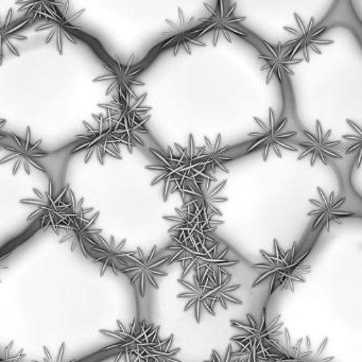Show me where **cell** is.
Here are the masks:
<instances>
[{"label": "cell", "mask_w": 362, "mask_h": 362, "mask_svg": "<svg viewBox=\"0 0 362 362\" xmlns=\"http://www.w3.org/2000/svg\"><path fill=\"white\" fill-rule=\"evenodd\" d=\"M296 27H284V30L293 37V39L286 42V46L289 47L288 58L293 59L298 54H303V60L309 62L310 54H321L320 46L329 45L332 41L321 39L322 33L327 27H315V20L311 18L308 24H305L303 18L298 13H294Z\"/></svg>", "instance_id": "cell-6"}, {"label": "cell", "mask_w": 362, "mask_h": 362, "mask_svg": "<svg viewBox=\"0 0 362 362\" xmlns=\"http://www.w3.org/2000/svg\"><path fill=\"white\" fill-rule=\"evenodd\" d=\"M254 120L259 124L260 128L262 129V132L250 133L249 136L254 137L255 139L247 144L243 154L251 153V152L256 151L257 149H264L262 158H264V162H267L270 149L274 150L275 154H277L279 158L283 156L281 151H279V147L283 148V149L289 150V151H298L296 147H292V146L284 143L285 139L296 136V132L281 133L284 127L287 124V118H283L281 122H276L274 112H273L272 109H270L269 126H267L264 122L258 119L257 117H254Z\"/></svg>", "instance_id": "cell-9"}, {"label": "cell", "mask_w": 362, "mask_h": 362, "mask_svg": "<svg viewBox=\"0 0 362 362\" xmlns=\"http://www.w3.org/2000/svg\"><path fill=\"white\" fill-rule=\"evenodd\" d=\"M94 122H83L86 132L77 135V143L75 148L71 150V154L86 153V164L90 162V158L96 156L101 165H105V158L112 156L115 158H122L119 145L116 137L114 136L113 122L109 117L98 114L93 115Z\"/></svg>", "instance_id": "cell-2"}, {"label": "cell", "mask_w": 362, "mask_h": 362, "mask_svg": "<svg viewBox=\"0 0 362 362\" xmlns=\"http://www.w3.org/2000/svg\"><path fill=\"white\" fill-rule=\"evenodd\" d=\"M177 18H179V24L173 22V21L166 20L167 24L175 30V33L164 42L162 46H160V47L158 46V52H162L163 49H166V48L173 47L175 48V54H179L181 50H184V52L190 54H192L190 46H205V44L199 41L201 37V31L203 29L202 23H201V26L194 27V29L184 28L186 20L185 16H184L181 9L177 10Z\"/></svg>", "instance_id": "cell-15"}, {"label": "cell", "mask_w": 362, "mask_h": 362, "mask_svg": "<svg viewBox=\"0 0 362 362\" xmlns=\"http://www.w3.org/2000/svg\"><path fill=\"white\" fill-rule=\"evenodd\" d=\"M204 141L206 146L202 147V151H201L200 158H199L201 164L213 175H216L218 168L221 169L224 173H230V171L224 167V164L230 162V160H236V158H228L224 154L230 148L221 147V135H218L214 145L207 137H204Z\"/></svg>", "instance_id": "cell-18"}, {"label": "cell", "mask_w": 362, "mask_h": 362, "mask_svg": "<svg viewBox=\"0 0 362 362\" xmlns=\"http://www.w3.org/2000/svg\"><path fill=\"white\" fill-rule=\"evenodd\" d=\"M71 196V207L66 216V221L62 230H65L64 236L59 240V243H69L71 251L79 249L84 257L92 259L90 247L97 243L96 236L101 234L103 230L96 228V222L100 216V211H96L95 215L88 217V214L93 213L94 209H86L83 206L84 199L78 200L75 194L69 189Z\"/></svg>", "instance_id": "cell-1"}, {"label": "cell", "mask_w": 362, "mask_h": 362, "mask_svg": "<svg viewBox=\"0 0 362 362\" xmlns=\"http://www.w3.org/2000/svg\"><path fill=\"white\" fill-rule=\"evenodd\" d=\"M69 189H71V185L67 184L62 192L56 194L54 192L52 181H49V185L46 192L33 188L35 198L22 199L20 201L21 204L35 206V211L27 218V221L39 220L41 222V228L44 230L52 228V230L59 234L66 221L67 213L71 207V199L66 200V194Z\"/></svg>", "instance_id": "cell-3"}, {"label": "cell", "mask_w": 362, "mask_h": 362, "mask_svg": "<svg viewBox=\"0 0 362 362\" xmlns=\"http://www.w3.org/2000/svg\"><path fill=\"white\" fill-rule=\"evenodd\" d=\"M315 129H317L315 135L309 132V131H303V133H304L305 136L308 139V141H305V143H300V146L305 148V151L304 153L300 154L298 160H303V158L311 154L313 158H311L310 166H313L317 158H321L322 163H323L324 165H327L326 156H332V158H342L340 154L337 153V152L332 150L334 147H337V146L341 145L340 141H329L332 131L328 130L327 132L324 133L321 122H320L319 120L317 122Z\"/></svg>", "instance_id": "cell-14"}, {"label": "cell", "mask_w": 362, "mask_h": 362, "mask_svg": "<svg viewBox=\"0 0 362 362\" xmlns=\"http://www.w3.org/2000/svg\"><path fill=\"white\" fill-rule=\"evenodd\" d=\"M146 98L147 94L136 98L112 94V100L107 103H98V107L107 111V117L112 122L122 126H129L141 119V115L151 110V107L144 105Z\"/></svg>", "instance_id": "cell-12"}, {"label": "cell", "mask_w": 362, "mask_h": 362, "mask_svg": "<svg viewBox=\"0 0 362 362\" xmlns=\"http://www.w3.org/2000/svg\"><path fill=\"white\" fill-rule=\"evenodd\" d=\"M152 59L153 57H152V52H150L147 58L144 60L143 64L141 63L135 66L132 65L133 56L131 57L130 61L127 65L122 64L119 60H116L115 64L112 66H103L107 73L95 78L93 82L94 83H107V88L105 90L107 96L117 94L136 98L139 96L135 95L133 88L144 86L143 82L139 81V76Z\"/></svg>", "instance_id": "cell-5"}, {"label": "cell", "mask_w": 362, "mask_h": 362, "mask_svg": "<svg viewBox=\"0 0 362 362\" xmlns=\"http://www.w3.org/2000/svg\"><path fill=\"white\" fill-rule=\"evenodd\" d=\"M12 141L13 145H1L3 149L9 152L8 156L0 160V165H7L11 163L12 173L14 175L18 173L21 168H24L27 175H30L31 168L37 169L41 173H46V169L39 164V160L42 158H47L49 153L41 149L43 141L40 139L37 143L31 141V130L27 128L26 137L24 139L12 133Z\"/></svg>", "instance_id": "cell-7"}, {"label": "cell", "mask_w": 362, "mask_h": 362, "mask_svg": "<svg viewBox=\"0 0 362 362\" xmlns=\"http://www.w3.org/2000/svg\"><path fill=\"white\" fill-rule=\"evenodd\" d=\"M262 43L266 46L267 54H259L258 59L264 62L262 71H267V84L270 83L273 78H279L281 82L287 74L293 75L294 71L291 66L300 64L304 61L303 59L288 58L289 47L286 46L285 48L281 43H277L276 45H272L266 41H262Z\"/></svg>", "instance_id": "cell-13"}, {"label": "cell", "mask_w": 362, "mask_h": 362, "mask_svg": "<svg viewBox=\"0 0 362 362\" xmlns=\"http://www.w3.org/2000/svg\"><path fill=\"white\" fill-rule=\"evenodd\" d=\"M40 228H41V222H39L37 226H33V228H29L26 232L21 234L20 236L12 239L9 243H5L4 245H0V268H4V264L7 262L8 259L13 255L14 251H16L20 245H22L25 241L28 240Z\"/></svg>", "instance_id": "cell-20"}, {"label": "cell", "mask_w": 362, "mask_h": 362, "mask_svg": "<svg viewBox=\"0 0 362 362\" xmlns=\"http://www.w3.org/2000/svg\"><path fill=\"white\" fill-rule=\"evenodd\" d=\"M317 192H319L320 196L323 199L324 203H322L321 204V203L317 202L315 200H311V199L309 200V202L319 206V209H317V211H310V213L307 214L308 216L319 215L317 216V219H315V223H313V233L315 232V230L319 228L320 224H323V226H325L326 230H327V232H329L330 222L334 221L336 222V223L341 224L342 222L339 219H342V218L345 217H353V216H355V213L337 209V207L343 204L345 199H346L345 197H343V198L340 199L339 201H336L334 200V192L330 194L329 199H328L321 188L317 187Z\"/></svg>", "instance_id": "cell-17"}, {"label": "cell", "mask_w": 362, "mask_h": 362, "mask_svg": "<svg viewBox=\"0 0 362 362\" xmlns=\"http://www.w3.org/2000/svg\"><path fill=\"white\" fill-rule=\"evenodd\" d=\"M16 5L18 11L31 18L33 23L48 20L63 3L59 0H16Z\"/></svg>", "instance_id": "cell-19"}, {"label": "cell", "mask_w": 362, "mask_h": 362, "mask_svg": "<svg viewBox=\"0 0 362 362\" xmlns=\"http://www.w3.org/2000/svg\"><path fill=\"white\" fill-rule=\"evenodd\" d=\"M6 122H7V120L1 119V118H0V149H1V143L9 137V135L6 134V133L1 130L3 127L5 126Z\"/></svg>", "instance_id": "cell-21"}, {"label": "cell", "mask_w": 362, "mask_h": 362, "mask_svg": "<svg viewBox=\"0 0 362 362\" xmlns=\"http://www.w3.org/2000/svg\"><path fill=\"white\" fill-rule=\"evenodd\" d=\"M156 245L150 252L149 255L145 256L143 250L137 247L136 252L127 257L129 264L124 268L120 269L119 272L128 275L130 279V283L135 285L139 281V291H141V298H145L146 283L149 281L156 289H158V283H156V276H168V273L163 272L158 270L160 266H162L165 262L170 259L171 256L167 255L164 257L156 258Z\"/></svg>", "instance_id": "cell-8"}, {"label": "cell", "mask_w": 362, "mask_h": 362, "mask_svg": "<svg viewBox=\"0 0 362 362\" xmlns=\"http://www.w3.org/2000/svg\"><path fill=\"white\" fill-rule=\"evenodd\" d=\"M357 3V6H356V12H357L358 18L359 21H361V0H351V5H354V3Z\"/></svg>", "instance_id": "cell-22"}, {"label": "cell", "mask_w": 362, "mask_h": 362, "mask_svg": "<svg viewBox=\"0 0 362 362\" xmlns=\"http://www.w3.org/2000/svg\"><path fill=\"white\" fill-rule=\"evenodd\" d=\"M97 243L90 247L92 253V260L94 264H103L101 276L105 274L107 269L113 271L114 274L117 275L119 270L129 264L127 257L133 252H124V247L127 239H122L117 243L115 237L110 236L109 239L105 238L103 235L96 236Z\"/></svg>", "instance_id": "cell-11"}, {"label": "cell", "mask_w": 362, "mask_h": 362, "mask_svg": "<svg viewBox=\"0 0 362 362\" xmlns=\"http://www.w3.org/2000/svg\"><path fill=\"white\" fill-rule=\"evenodd\" d=\"M13 11H8L5 18H0V65H3L4 48L7 47L14 56L20 57V50L12 44V41H26V35H21V33L26 30L33 20L29 16H24L20 21H12Z\"/></svg>", "instance_id": "cell-16"}, {"label": "cell", "mask_w": 362, "mask_h": 362, "mask_svg": "<svg viewBox=\"0 0 362 362\" xmlns=\"http://www.w3.org/2000/svg\"><path fill=\"white\" fill-rule=\"evenodd\" d=\"M86 10L81 9L75 11L71 10L69 1L59 7L48 20L44 21L43 24L35 29V33H47L45 37V44L54 45L60 56L64 52L65 42L71 45H77V37L74 35V23L83 16Z\"/></svg>", "instance_id": "cell-4"}, {"label": "cell", "mask_w": 362, "mask_h": 362, "mask_svg": "<svg viewBox=\"0 0 362 362\" xmlns=\"http://www.w3.org/2000/svg\"><path fill=\"white\" fill-rule=\"evenodd\" d=\"M204 7L209 10V16L201 22L203 24L201 37H203L209 31H214V46H217V41L219 40L220 35H223L230 44L233 43L232 37H230L232 35H236L240 37H250L237 25L245 21V18L235 16L234 11L236 9V4L233 5L230 10H226L224 0H218L217 8L215 10L211 9L206 3L204 4Z\"/></svg>", "instance_id": "cell-10"}]
</instances>
